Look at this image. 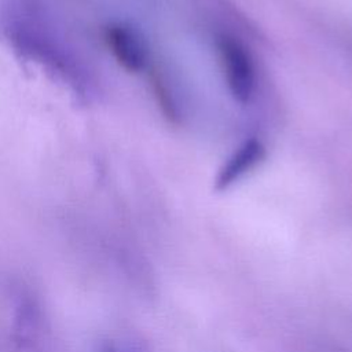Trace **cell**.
<instances>
[{
    "label": "cell",
    "mask_w": 352,
    "mask_h": 352,
    "mask_svg": "<svg viewBox=\"0 0 352 352\" xmlns=\"http://www.w3.org/2000/svg\"><path fill=\"white\" fill-rule=\"evenodd\" d=\"M0 34L22 59L40 66L78 100H92L94 76L38 0H1Z\"/></svg>",
    "instance_id": "6da1fadb"
},
{
    "label": "cell",
    "mask_w": 352,
    "mask_h": 352,
    "mask_svg": "<svg viewBox=\"0 0 352 352\" xmlns=\"http://www.w3.org/2000/svg\"><path fill=\"white\" fill-rule=\"evenodd\" d=\"M10 336L15 352H52L50 322L38 296L23 282L8 285Z\"/></svg>",
    "instance_id": "7a4b0ae2"
},
{
    "label": "cell",
    "mask_w": 352,
    "mask_h": 352,
    "mask_svg": "<svg viewBox=\"0 0 352 352\" xmlns=\"http://www.w3.org/2000/svg\"><path fill=\"white\" fill-rule=\"evenodd\" d=\"M216 47L230 95L238 103H249L256 89V73L250 52L241 40L227 33L217 36Z\"/></svg>",
    "instance_id": "3957f363"
},
{
    "label": "cell",
    "mask_w": 352,
    "mask_h": 352,
    "mask_svg": "<svg viewBox=\"0 0 352 352\" xmlns=\"http://www.w3.org/2000/svg\"><path fill=\"white\" fill-rule=\"evenodd\" d=\"M104 41L117 63L129 73H140L148 65V45L139 28L126 21L104 26Z\"/></svg>",
    "instance_id": "277c9868"
},
{
    "label": "cell",
    "mask_w": 352,
    "mask_h": 352,
    "mask_svg": "<svg viewBox=\"0 0 352 352\" xmlns=\"http://www.w3.org/2000/svg\"><path fill=\"white\" fill-rule=\"evenodd\" d=\"M265 157V147L257 138L243 140L221 164L214 179V191H226L254 169Z\"/></svg>",
    "instance_id": "5b68a950"
},
{
    "label": "cell",
    "mask_w": 352,
    "mask_h": 352,
    "mask_svg": "<svg viewBox=\"0 0 352 352\" xmlns=\"http://www.w3.org/2000/svg\"><path fill=\"white\" fill-rule=\"evenodd\" d=\"M92 352H143V351L132 340L122 338V337H104L95 344Z\"/></svg>",
    "instance_id": "8992f818"
}]
</instances>
